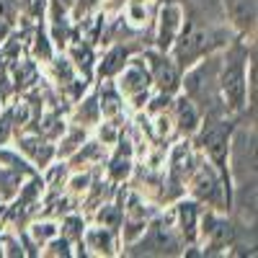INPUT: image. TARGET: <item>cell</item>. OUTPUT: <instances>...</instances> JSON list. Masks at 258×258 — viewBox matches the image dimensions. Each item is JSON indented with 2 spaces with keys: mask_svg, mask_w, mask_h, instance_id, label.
I'll return each mask as SVG.
<instances>
[{
  "mask_svg": "<svg viewBox=\"0 0 258 258\" xmlns=\"http://www.w3.org/2000/svg\"><path fill=\"white\" fill-rule=\"evenodd\" d=\"M230 44V29H217V26H197V24H183L178 39L173 41V47L168 49V54L173 57L178 64V70H188L191 64H197L199 59L217 54Z\"/></svg>",
  "mask_w": 258,
  "mask_h": 258,
  "instance_id": "6da1fadb",
  "label": "cell"
},
{
  "mask_svg": "<svg viewBox=\"0 0 258 258\" xmlns=\"http://www.w3.org/2000/svg\"><path fill=\"white\" fill-rule=\"evenodd\" d=\"M248 49L243 44H227V52L220 57L217 93L232 114L243 111L248 103Z\"/></svg>",
  "mask_w": 258,
  "mask_h": 258,
  "instance_id": "7a4b0ae2",
  "label": "cell"
},
{
  "mask_svg": "<svg viewBox=\"0 0 258 258\" xmlns=\"http://www.w3.org/2000/svg\"><path fill=\"white\" fill-rule=\"evenodd\" d=\"M197 147L207 155V160L217 168L225 186L232 191V176H230V142H232V121L227 119H214V121H202L197 129Z\"/></svg>",
  "mask_w": 258,
  "mask_h": 258,
  "instance_id": "3957f363",
  "label": "cell"
},
{
  "mask_svg": "<svg viewBox=\"0 0 258 258\" xmlns=\"http://www.w3.org/2000/svg\"><path fill=\"white\" fill-rule=\"evenodd\" d=\"M186 186H188V194H191L194 202L207 204V207L214 209V212L230 209L232 191L225 186L222 176L217 173V168H214L212 163H199L197 168L191 170Z\"/></svg>",
  "mask_w": 258,
  "mask_h": 258,
  "instance_id": "277c9868",
  "label": "cell"
},
{
  "mask_svg": "<svg viewBox=\"0 0 258 258\" xmlns=\"http://www.w3.org/2000/svg\"><path fill=\"white\" fill-rule=\"evenodd\" d=\"M114 85L119 88V93L124 96V103H132L135 109L150 98V91H153V80H150V70L142 57H132L124 70L114 78Z\"/></svg>",
  "mask_w": 258,
  "mask_h": 258,
  "instance_id": "5b68a950",
  "label": "cell"
},
{
  "mask_svg": "<svg viewBox=\"0 0 258 258\" xmlns=\"http://www.w3.org/2000/svg\"><path fill=\"white\" fill-rule=\"evenodd\" d=\"M147 70H150V80H153V88L163 96H176L181 91V70L178 64L173 62L168 52H158V49H150L142 54Z\"/></svg>",
  "mask_w": 258,
  "mask_h": 258,
  "instance_id": "8992f818",
  "label": "cell"
},
{
  "mask_svg": "<svg viewBox=\"0 0 258 258\" xmlns=\"http://www.w3.org/2000/svg\"><path fill=\"white\" fill-rule=\"evenodd\" d=\"M140 245L147 250V253H178V248L183 245L181 235L173 225V220H158L150 227H145V232L140 235Z\"/></svg>",
  "mask_w": 258,
  "mask_h": 258,
  "instance_id": "52a82bcc",
  "label": "cell"
},
{
  "mask_svg": "<svg viewBox=\"0 0 258 258\" xmlns=\"http://www.w3.org/2000/svg\"><path fill=\"white\" fill-rule=\"evenodd\" d=\"M183 8L178 3H165L158 11V21H155V49L158 52H168L173 47V41L178 39L181 29H183Z\"/></svg>",
  "mask_w": 258,
  "mask_h": 258,
  "instance_id": "ba28073f",
  "label": "cell"
},
{
  "mask_svg": "<svg viewBox=\"0 0 258 258\" xmlns=\"http://www.w3.org/2000/svg\"><path fill=\"white\" fill-rule=\"evenodd\" d=\"M16 150L36 170H47L54 163V158H57V145H52V140L44 137V135H18Z\"/></svg>",
  "mask_w": 258,
  "mask_h": 258,
  "instance_id": "9c48e42d",
  "label": "cell"
},
{
  "mask_svg": "<svg viewBox=\"0 0 258 258\" xmlns=\"http://www.w3.org/2000/svg\"><path fill=\"white\" fill-rule=\"evenodd\" d=\"M170 101H173V106H170V121L176 124L178 135L181 137H194L197 129L202 126V121H204L202 119V109L183 93H176Z\"/></svg>",
  "mask_w": 258,
  "mask_h": 258,
  "instance_id": "30bf717a",
  "label": "cell"
},
{
  "mask_svg": "<svg viewBox=\"0 0 258 258\" xmlns=\"http://www.w3.org/2000/svg\"><path fill=\"white\" fill-rule=\"evenodd\" d=\"M199 220H202V204L194 199H183L176 204L173 212V225L181 235L183 245H194L199 240Z\"/></svg>",
  "mask_w": 258,
  "mask_h": 258,
  "instance_id": "8fae6325",
  "label": "cell"
},
{
  "mask_svg": "<svg viewBox=\"0 0 258 258\" xmlns=\"http://www.w3.org/2000/svg\"><path fill=\"white\" fill-rule=\"evenodd\" d=\"M80 245L88 248L91 255H106V258L116 255L119 253V230L103 227V225L85 227L83 238H80Z\"/></svg>",
  "mask_w": 258,
  "mask_h": 258,
  "instance_id": "7c38bea8",
  "label": "cell"
},
{
  "mask_svg": "<svg viewBox=\"0 0 258 258\" xmlns=\"http://www.w3.org/2000/svg\"><path fill=\"white\" fill-rule=\"evenodd\" d=\"M227 24L238 36L255 31V0H225Z\"/></svg>",
  "mask_w": 258,
  "mask_h": 258,
  "instance_id": "4fadbf2b",
  "label": "cell"
},
{
  "mask_svg": "<svg viewBox=\"0 0 258 258\" xmlns=\"http://www.w3.org/2000/svg\"><path fill=\"white\" fill-rule=\"evenodd\" d=\"M132 59V49H129L126 44H114L109 52H106L101 59H96V75L101 80H114L121 70H124V64Z\"/></svg>",
  "mask_w": 258,
  "mask_h": 258,
  "instance_id": "5bb4252c",
  "label": "cell"
},
{
  "mask_svg": "<svg viewBox=\"0 0 258 258\" xmlns=\"http://www.w3.org/2000/svg\"><path fill=\"white\" fill-rule=\"evenodd\" d=\"M29 178H34V176L24 173V170H18L13 165L0 163V204H8V202L18 199L21 188H24V183Z\"/></svg>",
  "mask_w": 258,
  "mask_h": 258,
  "instance_id": "9a60e30c",
  "label": "cell"
},
{
  "mask_svg": "<svg viewBox=\"0 0 258 258\" xmlns=\"http://www.w3.org/2000/svg\"><path fill=\"white\" fill-rule=\"evenodd\" d=\"M96 98H98V111H101L103 119L114 121V119H119L124 114V96L119 93L114 80H103V85H101V91L96 93Z\"/></svg>",
  "mask_w": 258,
  "mask_h": 258,
  "instance_id": "2e32d148",
  "label": "cell"
},
{
  "mask_svg": "<svg viewBox=\"0 0 258 258\" xmlns=\"http://www.w3.org/2000/svg\"><path fill=\"white\" fill-rule=\"evenodd\" d=\"M194 163H197V158H194V150L188 147V142H178L173 155H170V176H173L178 183H186L191 170L197 168Z\"/></svg>",
  "mask_w": 258,
  "mask_h": 258,
  "instance_id": "e0dca14e",
  "label": "cell"
},
{
  "mask_svg": "<svg viewBox=\"0 0 258 258\" xmlns=\"http://www.w3.org/2000/svg\"><path fill=\"white\" fill-rule=\"evenodd\" d=\"M116 145L119 147H116V153H114V158L109 163V178L121 183L124 178H129V173H132V163L135 160H132V142H129V140H119Z\"/></svg>",
  "mask_w": 258,
  "mask_h": 258,
  "instance_id": "ac0fdd59",
  "label": "cell"
},
{
  "mask_svg": "<svg viewBox=\"0 0 258 258\" xmlns=\"http://www.w3.org/2000/svg\"><path fill=\"white\" fill-rule=\"evenodd\" d=\"M70 64L75 68V73L88 83L93 78V70H96V54H93V47L85 44V41H78V44L70 47Z\"/></svg>",
  "mask_w": 258,
  "mask_h": 258,
  "instance_id": "d6986e66",
  "label": "cell"
},
{
  "mask_svg": "<svg viewBox=\"0 0 258 258\" xmlns=\"http://www.w3.org/2000/svg\"><path fill=\"white\" fill-rule=\"evenodd\" d=\"M83 142H85V126L75 124L73 129L62 132V140H59V147H57V158H70Z\"/></svg>",
  "mask_w": 258,
  "mask_h": 258,
  "instance_id": "ffe728a7",
  "label": "cell"
},
{
  "mask_svg": "<svg viewBox=\"0 0 258 258\" xmlns=\"http://www.w3.org/2000/svg\"><path fill=\"white\" fill-rule=\"evenodd\" d=\"M101 119V111H98V98L96 93H91L88 98H83L75 109V124L80 126H93L96 121Z\"/></svg>",
  "mask_w": 258,
  "mask_h": 258,
  "instance_id": "44dd1931",
  "label": "cell"
},
{
  "mask_svg": "<svg viewBox=\"0 0 258 258\" xmlns=\"http://www.w3.org/2000/svg\"><path fill=\"white\" fill-rule=\"evenodd\" d=\"M59 232V227L54 225V222H49V220H39V222H34L31 227H29V235L34 238V243L41 248L47 240H52L54 235Z\"/></svg>",
  "mask_w": 258,
  "mask_h": 258,
  "instance_id": "7402d4cb",
  "label": "cell"
},
{
  "mask_svg": "<svg viewBox=\"0 0 258 258\" xmlns=\"http://www.w3.org/2000/svg\"><path fill=\"white\" fill-rule=\"evenodd\" d=\"M121 220H124V212H121V207H116V204L101 207V209H98V217H96L98 225L111 227V230H119V227H121Z\"/></svg>",
  "mask_w": 258,
  "mask_h": 258,
  "instance_id": "603a6c76",
  "label": "cell"
},
{
  "mask_svg": "<svg viewBox=\"0 0 258 258\" xmlns=\"http://www.w3.org/2000/svg\"><path fill=\"white\" fill-rule=\"evenodd\" d=\"M83 230H85L83 220L73 214V217H68V220L62 222V227H59V235H62V238H68V240L75 245V243H80V238H83Z\"/></svg>",
  "mask_w": 258,
  "mask_h": 258,
  "instance_id": "cb8c5ba5",
  "label": "cell"
},
{
  "mask_svg": "<svg viewBox=\"0 0 258 258\" xmlns=\"http://www.w3.org/2000/svg\"><path fill=\"white\" fill-rule=\"evenodd\" d=\"M126 18L132 21L135 26H142V24H147V8H145V3L142 0H132V3H129V8H126Z\"/></svg>",
  "mask_w": 258,
  "mask_h": 258,
  "instance_id": "d4e9b609",
  "label": "cell"
},
{
  "mask_svg": "<svg viewBox=\"0 0 258 258\" xmlns=\"http://www.w3.org/2000/svg\"><path fill=\"white\" fill-rule=\"evenodd\" d=\"M88 183H91V176L88 173H83V176H75L73 181H70V186H73V191H85V188H88Z\"/></svg>",
  "mask_w": 258,
  "mask_h": 258,
  "instance_id": "484cf974",
  "label": "cell"
},
{
  "mask_svg": "<svg viewBox=\"0 0 258 258\" xmlns=\"http://www.w3.org/2000/svg\"><path fill=\"white\" fill-rule=\"evenodd\" d=\"M47 39H49V34H39V41H47ZM34 54L41 57V44L34 47ZM44 59H52V47L49 44H44Z\"/></svg>",
  "mask_w": 258,
  "mask_h": 258,
  "instance_id": "4316f807",
  "label": "cell"
},
{
  "mask_svg": "<svg viewBox=\"0 0 258 258\" xmlns=\"http://www.w3.org/2000/svg\"><path fill=\"white\" fill-rule=\"evenodd\" d=\"M8 31H11V21H6V18H0V41H3V39L8 36Z\"/></svg>",
  "mask_w": 258,
  "mask_h": 258,
  "instance_id": "83f0119b",
  "label": "cell"
},
{
  "mask_svg": "<svg viewBox=\"0 0 258 258\" xmlns=\"http://www.w3.org/2000/svg\"><path fill=\"white\" fill-rule=\"evenodd\" d=\"M0 111H3V96H0Z\"/></svg>",
  "mask_w": 258,
  "mask_h": 258,
  "instance_id": "f1b7e54d",
  "label": "cell"
}]
</instances>
